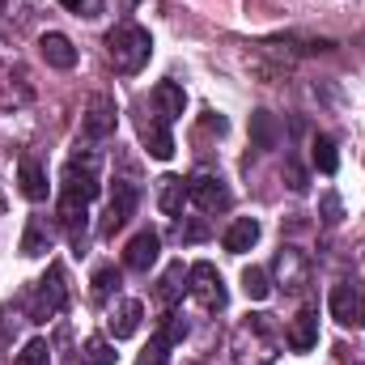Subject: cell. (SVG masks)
Segmentation results:
<instances>
[{"instance_id": "1", "label": "cell", "mask_w": 365, "mask_h": 365, "mask_svg": "<svg viewBox=\"0 0 365 365\" xmlns=\"http://www.w3.org/2000/svg\"><path fill=\"white\" fill-rule=\"evenodd\" d=\"M106 60H110V68L115 73H123V77H132V73H140L145 64H149V56H153V38H149V30L145 26H136V21H119L110 34H106Z\"/></svg>"}, {"instance_id": "2", "label": "cell", "mask_w": 365, "mask_h": 365, "mask_svg": "<svg viewBox=\"0 0 365 365\" xmlns=\"http://www.w3.org/2000/svg\"><path fill=\"white\" fill-rule=\"evenodd\" d=\"M234 361L238 365H272L276 361L272 314H247V323L234 331Z\"/></svg>"}, {"instance_id": "3", "label": "cell", "mask_w": 365, "mask_h": 365, "mask_svg": "<svg viewBox=\"0 0 365 365\" xmlns=\"http://www.w3.org/2000/svg\"><path fill=\"white\" fill-rule=\"evenodd\" d=\"M64 191H73V195H81V200H93L98 191H102V153L98 149H73V158L64 162Z\"/></svg>"}, {"instance_id": "4", "label": "cell", "mask_w": 365, "mask_h": 365, "mask_svg": "<svg viewBox=\"0 0 365 365\" xmlns=\"http://www.w3.org/2000/svg\"><path fill=\"white\" fill-rule=\"evenodd\" d=\"M64 302H68L64 268H60V264H51L47 276L34 284V297H30V323H47V319H56V314L64 310Z\"/></svg>"}, {"instance_id": "5", "label": "cell", "mask_w": 365, "mask_h": 365, "mask_svg": "<svg viewBox=\"0 0 365 365\" xmlns=\"http://www.w3.org/2000/svg\"><path fill=\"white\" fill-rule=\"evenodd\" d=\"M187 293H191L204 310H225V284H221V272H217L208 259H200V264L187 268Z\"/></svg>"}, {"instance_id": "6", "label": "cell", "mask_w": 365, "mask_h": 365, "mask_svg": "<svg viewBox=\"0 0 365 365\" xmlns=\"http://www.w3.org/2000/svg\"><path fill=\"white\" fill-rule=\"evenodd\" d=\"M187 200H195L204 212H225L230 208V187L221 175H212V170H195L191 179H187Z\"/></svg>"}, {"instance_id": "7", "label": "cell", "mask_w": 365, "mask_h": 365, "mask_svg": "<svg viewBox=\"0 0 365 365\" xmlns=\"http://www.w3.org/2000/svg\"><path fill=\"white\" fill-rule=\"evenodd\" d=\"M136 128H140V140H145L149 158H158V162H170V158H175V136H170V119H166V115L145 110Z\"/></svg>"}, {"instance_id": "8", "label": "cell", "mask_w": 365, "mask_h": 365, "mask_svg": "<svg viewBox=\"0 0 365 365\" xmlns=\"http://www.w3.org/2000/svg\"><path fill=\"white\" fill-rule=\"evenodd\" d=\"M115 98L110 93H93L90 106H86V119H81V136H86V145L93 140H106L110 132H115Z\"/></svg>"}, {"instance_id": "9", "label": "cell", "mask_w": 365, "mask_h": 365, "mask_svg": "<svg viewBox=\"0 0 365 365\" xmlns=\"http://www.w3.org/2000/svg\"><path fill=\"white\" fill-rule=\"evenodd\" d=\"M136 212V182L128 179H115V191H110V204H106V221H102V234L115 238Z\"/></svg>"}, {"instance_id": "10", "label": "cell", "mask_w": 365, "mask_h": 365, "mask_svg": "<svg viewBox=\"0 0 365 365\" xmlns=\"http://www.w3.org/2000/svg\"><path fill=\"white\" fill-rule=\"evenodd\" d=\"M276 280L284 284V293H302L310 284V259L297 247H280L276 251Z\"/></svg>"}, {"instance_id": "11", "label": "cell", "mask_w": 365, "mask_h": 365, "mask_svg": "<svg viewBox=\"0 0 365 365\" xmlns=\"http://www.w3.org/2000/svg\"><path fill=\"white\" fill-rule=\"evenodd\" d=\"M56 217H60L64 234L81 247L86 225H90V200H81V195H73V191H60V208H56Z\"/></svg>"}, {"instance_id": "12", "label": "cell", "mask_w": 365, "mask_h": 365, "mask_svg": "<svg viewBox=\"0 0 365 365\" xmlns=\"http://www.w3.org/2000/svg\"><path fill=\"white\" fill-rule=\"evenodd\" d=\"M158 251H162V238H158L153 230H140V234L128 242V251H123V264H128L132 272H149V268L158 264Z\"/></svg>"}, {"instance_id": "13", "label": "cell", "mask_w": 365, "mask_h": 365, "mask_svg": "<svg viewBox=\"0 0 365 365\" xmlns=\"http://www.w3.org/2000/svg\"><path fill=\"white\" fill-rule=\"evenodd\" d=\"M140 319H145V306H140L136 297H123L119 306H110L106 327H110V336H115V340H128V336H136V331H140Z\"/></svg>"}, {"instance_id": "14", "label": "cell", "mask_w": 365, "mask_h": 365, "mask_svg": "<svg viewBox=\"0 0 365 365\" xmlns=\"http://www.w3.org/2000/svg\"><path fill=\"white\" fill-rule=\"evenodd\" d=\"M38 56H43L51 68H73V64H77V47H73V38L60 34V30H47V34L38 38Z\"/></svg>"}, {"instance_id": "15", "label": "cell", "mask_w": 365, "mask_h": 365, "mask_svg": "<svg viewBox=\"0 0 365 365\" xmlns=\"http://www.w3.org/2000/svg\"><path fill=\"white\" fill-rule=\"evenodd\" d=\"M284 344H289L293 353H310V349L319 344V314H314V310H302V314L289 323Z\"/></svg>"}, {"instance_id": "16", "label": "cell", "mask_w": 365, "mask_h": 365, "mask_svg": "<svg viewBox=\"0 0 365 365\" xmlns=\"http://www.w3.org/2000/svg\"><path fill=\"white\" fill-rule=\"evenodd\" d=\"M331 314H336V323H344V327H353V323L361 319V297H357V284L340 280V284L331 289Z\"/></svg>"}, {"instance_id": "17", "label": "cell", "mask_w": 365, "mask_h": 365, "mask_svg": "<svg viewBox=\"0 0 365 365\" xmlns=\"http://www.w3.org/2000/svg\"><path fill=\"white\" fill-rule=\"evenodd\" d=\"M182 204H187V179L162 175V179H158V208H162L166 217H182Z\"/></svg>"}, {"instance_id": "18", "label": "cell", "mask_w": 365, "mask_h": 365, "mask_svg": "<svg viewBox=\"0 0 365 365\" xmlns=\"http://www.w3.org/2000/svg\"><path fill=\"white\" fill-rule=\"evenodd\" d=\"M17 182H21V195H26V200H34V204L47 200V187H51V182H47V170H43L34 158H21V166H17Z\"/></svg>"}, {"instance_id": "19", "label": "cell", "mask_w": 365, "mask_h": 365, "mask_svg": "<svg viewBox=\"0 0 365 365\" xmlns=\"http://www.w3.org/2000/svg\"><path fill=\"white\" fill-rule=\"evenodd\" d=\"M153 110L166 115V119H179L182 110H187V93H182L179 81H158L153 86Z\"/></svg>"}, {"instance_id": "20", "label": "cell", "mask_w": 365, "mask_h": 365, "mask_svg": "<svg viewBox=\"0 0 365 365\" xmlns=\"http://www.w3.org/2000/svg\"><path fill=\"white\" fill-rule=\"evenodd\" d=\"M255 242H259V221H255V217H238V221L225 230V251H234V255L251 251Z\"/></svg>"}, {"instance_id": "21", "label": "cell", "mask_w": 365, "mask_h": 365, "mask_svg": "<svg viewBox=\"0 0 365 365\" xmlns=\"http://www.w3.org/2000/svg\"><path fill=\"white\" fill-rule=\"evenodd\" d=\"M47 251H51V230H47L43 217H30V221H26V234H21V255L38 259V255H47Z\"/></svg>"}, {"instance_id": "22", "label": "cell", "mask_w": 365, "mask_h": 365, "mask_svg": "<svg viewBox=\"0 0 365 365\" xmlns=\"http://www.w3.org/2000/svg\"><path fill=\"white\" fill-rule=\"evenodd\" d=\"M182 289H187L182 264H170V268L162 272V280H158V302H162V306H175V302L182 297Z\"/></svg>"}, {"instance_id": "23", "label": "cell", "mask_w": 365, "mask_h": 365, "mask_svg": "<svg viewBox=\"0 0 365 365\" xmlns=\"http://www.w3.org/2000/svg\"><path fill=\"white\" fill-rule=\"evenodd\" d=\"M276 119L272 110H255L251 115V140H255V149H276Z\"/></svg>"}, {"instance_id": "24", "label": "cell", "mask_w": 365, "mask_h": 365, "mask_svg": "<svg viewBox=\"0 0 365 365\" xmlns=\"http://www.w3.org/2000/svg\"><path fill=\"white\" fill-rule=\"evenodd\" d=\"M310 158H314V166H319L323 175H336V170H340V153H336V140H331V136H314Z\"/></svg>"}, {"instance_id": "25", "label": "cell", "mask_w": 365, "mask_h": 365, "mask_svg": "<svg viewBox=\"0 0 365 365\" xmlns=\"http://www.w3.org/2000/svg\"><path fill=\"white\" fill-rule=\"evenodd\" d=\"M242 293H247L251 302H268V297H272L268 272H264V268H247V272H242Z\"/></svg>"}, {"instance_id": "26", "label": "cell", "mask_w": 365, "mask_h": 365, "mask_svg": "<svg viewBox=\"0 0 365 365\" xmlns=\"http://www.w3.org/2000/svg\"><path fill=\"white\" fill-rule=\"evenodd\" d=\"M81 365H115V349H110V340L90 336L86 349H81Z\"/></svg>"}, {"instance_id": "27", "label": "cell", "mask_w": 365, "mask_h": 365, "mask_svg": "<svg viewBox=\"0 0 365 365\" xmlns=\"http://www.w3.org/2000/svg\"><path fill=\"white\" fill-rule=\"evenodd\" d=\"M110 293H119V272L115 268H98L93 272V302H110Z\"/></svg>"}, {"instance_id": "28", "label": "cell", "mask_w": 365, "mask_h": 365, "mask_svg": "<svg viewBox=\"0 0 365 365\" xmlns=\"http://www.w3.org/2000/svg\"><path fill=\"white\" fill-rule=\"evenodd\" d=\"M13 365H51V344H47V340H30V344L17 353Z\"/></svg>"}, {"instance_id": "29", "label": "cell", "mask_w": 365, "mask_h": 365, "mask_svg": "<svg viewBox=\"0 0 365 365\" xmlns=\"http://www.w3.org/2000/svg\"><path fill=\"white\" fill-rule=\"evenodd\" d=\"M166 353H170V340L166 336H153L149 349H145V357H140V365H166Z\"/></svg>"}, {"instance_id": "30", "label": "cell", "mask_w": 365, "mask_h": 365, "mask_svg": "<svg viewBox=\"0 0 365 365\" xmlns=\"http://www.w3.org/2000/svg\"><path fill=\"white\" fill-rule=\"evenodd\" d=\"M340 217H344V204H340L336 191H327L323 195V225H340Z\"/></svg>"}, {"instance_id": "31", "label": "cell", "mask_w": 365, "mask_h": 365, "mask_svg": "<svg viewBox=\"0 0 365 365\" xmlns=\"http://www.w3.org/2000/svg\"><path fill=\"white\" fill-rule=\"evenodd\" d=\"M158 336H166L170 344H179L182 336H187V323H182L179 314H166V323H162V331H158Z\"/></svg>"}, {"instance_id": "32", "label": "cell", "mask_w": 365, "mask_h": 365, "mask_svg": "<svg viewBox=\"0 0 365 365\" xmlns=\"http://www.w3.org/2000/svg\"><path fill=\"white\" fill-rule=\"evenodd\" d=\"M200 238H208L204 221H179V242H200Z\"/></svg>"}, {"instance_id": "33", "label": "cell", "mask_w": 365, "mask_h": 365, "mask_svg": "<svg viewBox=\"0 0 365 365\" xmlns=\"http://www.w3.org/2000/svg\"><path fill=\"white\" fill-rule=\"evenodd\" d=\"M284 179H289V191H297V195L310 187V182H306V170H302L297 162H289V166H284Z\"/></svg>"}, {"instance_id": "34", "label": "cell", "mask_w": 365, "mask_h": 365, "mask_svg": "<svg viewBox=\"0 0 365 365\" xmlns=\"http://www.w3.org/2000/svg\"><path fill=\"white\" fill-rule=\"evenodd\" d=\"M60 4H64V9H81L86 0H60Z\"/></svg>"}, {"instance_id": "35", "label": "cell", "mask_w": 365, "mask_h": 365, "mask_svg": "<svg viewBox=\"0 0 365 365\" xmlns=\"http://www.w3.org/2000/svg\"><path fill=\"white\" fill-rule=\"evenodd\" d=\"M361 319H365V310H361Z\"/></svg>"}]
</instances>
